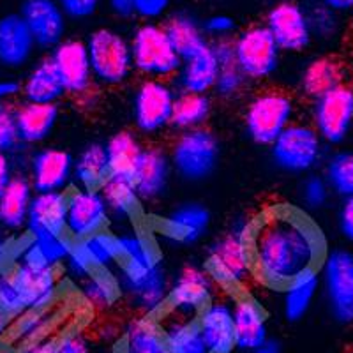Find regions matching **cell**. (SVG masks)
Masks as SVG:
<instances>
[{
    "mask_svg": "<svg viewBox=\"0 0 353 353\" xmlns=\"http://www.w3.org/2000/svg\"><path fill=\"white\" fill-rule=\"evenodd\" d=\"M108 8L121 20H129V18L134 17L132 0H108Z\"/></svg>",
    "mask_w": 353,
    "mask_h": 353,
    "instance_id": "cell-57",
    "label": "cell"
},
{
    "mask_svg": "<svg viewBox=\"0 0 353 353\" xmlns=\"http://www.w3.org/2000/svg\"><path fill=\"white\" fill-rule=\"evenodd\" d=\"M323 179L332 194L343 198L353 196V150H336L325 159Z\"/></svg>",
    "mask_w": 353,
    "mask_h": 353,
    "instance_id": "cell-41",
    "label": "cell"
},
{
    "mask_svg": "<svg viewBox=\"0 0 353 353\" xmlns=\"http://www.w3.org/2000/svg\"><path fill=\"white\" fill-rule=\"evenodd\" d=\"M20 353H57V341L50 337H43L32 345L23 346Z\"/></svg>",
    "mask_w": 353,
    "mask_h": 353,
    "instance_id": "cell-59",
    "label": "cell"
},
{
    "mask_svg": "<svg viewBox=\"0 0 353 353\" xmlns=\"http://www.w3.org/2000/svg\"><path fill=\"white\" fill-rule=\"evenodd\" d=\"M20 145L17 131V117L11 103H0V152L11 154Z\"/></svg>",
    "mask_w": 353,
    "mask_h": 353,
    "instance_id": "cell-49",
    "label": "cell"
},
{
    "mask_svg": "<svg viewBox=\"0 0 353 353\" xmlns=\"http://www.w3.org/2000/svg\"><path fill=\"white\" fill-rule=\"evenodd\" d=\"M337 230L345 241L353 244V196L341 200L337 209Z\"/></svg>",
    "mask_w": 353,
    "mask_h": 353,
    "instance_id": "cell-54",
    "label": "cell"
},
{
    "mask_svg": "<svg viewBox=\"0 0 353 353\" xmlns=\"http://www.w3.org/2000/svg\"><path fill=\"white\" fill-rule=\"evenodd\" d=\"M321 6H325L337 14L353 11V0H321Z\"/></svg>",
    "mask_w": 353,
    "mask_h": 353,
    "instance_id": "cell-60",
    "label": "cell"
},
{
    "mask_svg": "<svg viewBox=\"0 0 353 353\" xmlns=\"http://www.w3.org/2000/svg\"><path fill=\"white\" fill-rule=\"evenodd\" d=\"M217 71L219 65L214 55L212 44L209 43L203 50L182 61L181 69L176 72V85L181 92L209 94L216 85Z\"/></svg>",
    "mask_w": 353,
    "mask_h": 353,
    "instance_id": "cell-28",
    "label": "cell"
},
{
    "mask_svg": "<svg viewBox=\"0 0 353 353\" xmlns=\"http://www.w3.org/2000/svg\"><path fill=\"white\" fill-rule=\"evenodd\" d=\"M50 61L61 78L65 94L78 97L92 92L94 77L87 44L78 37H65L50 52Z\"/></svg>",
    "mask_w": 353,
    "mask_h": 353,
    "instance_id": "cell-16",
    "label": "cell"
},
{
    "mask_svg": "<svg viewBox=\"0 0 353 353\" xmlns=\"http://www.w3.org/2000/svg\"><path fill=\"white\" fill-rule=\"evenodd\" d=\"M253 353H283V345L279 339H274V337H267Z\"/></svg>",
    "mask_w": 353,
    "mask_h": 353,
    "instance_id": "cell-61",
    "label": "cell"
},
{
    "mask_svg": "<svg viewBox=\"0 0 353 353\" xmlns=\"http://www.w3.org/2000/svg\"><path fill=\"white\" fill-rule=\"evenodd\" d=\"M320 292L318 270H307L297 276L285 286L283 292V314L288 321H301L309 309L313 307Z\"/></svg>",
    "mask_w": 353,
    "mask_h": 353,
    "instance_id": "cell-34",
    "label": "cell"
},
{
    "mask_svg": "<svg viewBox=\"0 0 353 353\" xmlns=\"http://www.w3.org/2000/svg\"><path fill=\"white\" fill-rule=\"evenodd\" d=\"M21 94V83L14 78H0V103H11Z\"/></svg>",
    "mask_w": 353,
    "mask_h": 353,
    "instance_id": "cell-56",
    "label": "cell"
},
{
    "mask_svg": "<svg viewBox=\"0 0 353 353\" xmlns=\"http://www.w3.org/2000/svg\"><path fill=\"white\" fill-rule=\"evenodd\" d=\"M276 168L292 175H309L325 159V143L307 122H292L270 145Z\"/></svg>",
    "mask_w": 353,
    "mask_h": 353,
    "instance_id": "cell-8",
    "label": "cell"
},
{
    "mask_svg": "<svg viewBox=\"0 0 353 353\" xmlns=\"http://www.w3.org/2000/svg\"><path fill=\"white\" fill-rule=\"evenodd\" d=\"M117 241L121 248V263H154L159 261L156 248L149 237L132 228L117 232Z\"/></svg>",
    "mask_w": 353,
    "mask_h": 353,
    "instance_id": "cell-44",
    "label": "cell"
},
{
    "mask_svg": "<svg viewBox=\"0 0 353 353\" xmlns=\"http://www.w3.org/2000/svg\"><path fill=\"white\" fill-rule=\"evenodd\" d=\"M295 117V101L283 88H263L244 108L245 137L260 147H270Z\"/></svg>",
    "mask_w": 353,
    "mask_h": 353,
    "instance_id": "cell-3",
    "label": "cell"
},
{
    "mask_svg": "<svg viewBox=\"0 0 353 353\" xmlns=\"http://www.w3.org/2000/svg\"><path fill=\"white\" fill-rule=\"evenodd\" d=\"M32 196L34 189L28 176L14 173L8 188L0 194V228L6 232L23 230Z\"/></svg>",
    "mask_w": 353,
    "mask_h": 353,
    "instance_id": "cell-29",
    "label": "cell"
},
{
    "mask_svg": "<svg viewBox=\"0 0 353 353\" xmlns=\"http://www.w3.org/2000/svg\"><path fill=\"white\" fill-rule=\"evenodd\" d=\"M81 299L94 311H108L119 299V285L105 272H94L81 281Z\"/></svg>",
    "mask_w": 353,
    "mask_h": 353,
    "instance_id": "cell-42",
    "label": "cell"
},
{
    "mask_svg": "<svg viewBox=\"0 0 353 353\" xmlns=\"http://www.w3.org/2000/svg\"><path fill=\"white\" fill-rule=\"evenodd\" d=\"M345 68L336 57L318 55L309 59L299 72V90L307 99L316 101L337 85L345 83Z\"/></svg>",
    "mask_w": 353,
    "mask_h": 353,
    "instance_id": "cell-26",
    "label": "cell"
},
{
    "mask_svg": "<svg viewBox=\"0 0 353 353\" xmlns=\"http://www.w3.org/2000/svg\"><path fill=\"white\" fill-rule=\"evenodd\" d=\"M216 295V283L200 265H185L175 279L170 281L168 313L179 318L194 320Z\"/></svg>",
    "mask_w": 353,
    "mask_h": 353,
    "instance_id": "cell-14",
    "label": "cell"
},
{
    "mask_svg": "<svg viewBox=\"0 0 353 353\" xmlns=\"http://www.w3.org/2000/svg\"><path fill=\"white\" fill-rule=\"evenodd\" d=\"M64 267L68 276H71L72 279H77L80 283L96 272L92 261H90V258H88L87 251H85L80 241L71 245V251H69L68 258H65Z\"/></svg>",
    "mask_w": 353,
    "mask_h": 353,
    "instance_id": "cell-50",
    "label": "cell"
},
{
    "mask_svg": "<svg viewBox=\"0 0 353 353\" xmlns=\"http://www.w3.org/2000/svg\"><path fill=\"white\" fill-rule=\"evenodd\" d=\"M320 290L329 314L339 325H353V251L334 248L327 251L318 270Z\"/></svg>",
    "mask_w": 353,
    "mask_h": 353,
    "instance_id": "cell-9",
    "label": "cell"
},
{
    "mask_svg": "<svg viewBox=\"0 0 353 353\" xmlns=\"http://www.w3.org/2000/svg\"><path fill=\"white\" fill-rule=\"evenodd\" d=\"M108 179L110 165L105 143L92 141L74 157L72 181L78 182V188L99 189Z\"/></svg>",
    "mask_w": 353,
    "mask_h": 353,
    "instance_id": "cell-36",
    "label": "cell"
},
{
    "mask_svg": "<svg viewBox=\"0 0 353 353\" xmlns=\"http://www.w3.org/2000/svg\"><path fill=\"white\" fill-rule=\"evenodd\" d=\"M253 223L245 217L232 221L230 228L221 237H217L207 251V272L223 286H239L248 281L253 272L251 263V237Z\"/></svg>",
    "mask_w": 353,
    "mask_h": 353,
    "instance_id": "cell-2",
    "label": "cell"
},
{
    "mask_svg": "<svg viewBox=\"0 0 353 353\" xmlns=\"http://www.w3.org/2000/svg\"><path fill=\"white\" fill-rule=\"evenodd\" d=\"M210 210L200 201H184L176 205L161 223V232L175 244L191 245L203 239L210 228Z\"/></svg>",
    "mask_w": 353,
    "mask_h": 353,
    "instance_id": "cell-20",
    "label": "cell"
},
{
    "mask_svg": "<svg viewBox=\"0 0 353 353\" xmlns=\"http://www.w3.org/2000/svg\"><path fill=\"white\" fill-rule=\"evenodd\" d=\"M170 163L182 181L201 182L216 172L221 159V141L212 129L179 132L168 152Z\"/></svg>",
    "mask_w": 353,
    "mask_h": 353,
    "instance_id": "cell-5",
    "label": "cell"
},
{
    "mask_svg": "<svg viewBox=\"0 0 353 353\" xmlns=\"http://www.w3.org/2000/svg\"><path fill=\"white\" fill-rule=\"evenodd\" d=\"M94 81L106 87L122 85L132 72L129 37L117 28L101 27L85 39Z\"/></svg>",
    "mask_w": 353,
    "mask_h": 353,
    "instance_id": "cell-7",
    "label": "cell"
},
{
    "mask_svg": "<svg viewBox=\"0 0 353 353\" xmlns=\"http://www.w3.org/2000/svg\"><path fill=\"white\" fill-rule=\"evenodd\" d=\"M0 311L11 320L27 313L23 297L18 288L11 269H0Z\"/></svg>",
    "mask_w": 353,
    "mask_h": 353,
    "instance_id": "cell-47",
    "label": "cell"
},
{
    "mask_svg": "<svg viewBox=\"0 0 353 353\" xmlns=\"http://www.w3.org/2000/svg\"><path fill=\"white\" fill-rule=\"evenodd\" d=\"M18 14L27 25L37 48L53 50L65 39L68 18L55 0H23Z\"/></svg>",
    "mask_w": 353,
    "mask_h": 353,
    "instance_id": "cell-17",
    "label": "cell"
},
{
    "mask_svg": "<svg viewBox=\"0 0 353 353\" xmlns=\"http://www.w3.org/2000/svg\"><path fill=\"white\" fill-rule=\"evenodd\" d=\"M12 176H14V172H12L11 157H9V154L0 152V194L8 188Z\"/></svg>",
    "mask_w": 353,
    "mask_h": 353,
    "instance_id": "cell-58",
    "label": "cell"
},
{
    "mask_svg": "<svg viewBox=\"0 0 353 353\" xmlns=\"http://www.w3.org/2000/svg\"><path fill=\"white\" fill-rule=\"evenodd\" d=\"M108 207L110 219L117 223L129 221L140 209V196H138L134 184L125 176H110L108 181L99 188Z\"/></svg>",
    "mask_w": 353,
    "mask_h": 353,
    "instance_id": "cell-39",
    "label": "cell"
},
{
    "mask_svg": "<svg viewBox=\"0 0 353 353\" xmlns=\"http://www.w3.org/2000/svg\"><path fill=\"white\" fill-rule=\"evenodd\" d=\"M263 25L283 53H301L313 43L309 11L297 0H276Z\"/></svg>",
    "mask_w": 353,
    "mask_h": 353,
    "instance_id": "cell-13",
    "label": "cell"
},
{
    "mask_svg": "<svg viewBox=\"0 0 353 353\" xmlns=\"http://www.w3.org/2000/svg\"><path fill=\"white\" fill-rule=\"evenodd\" d=\"M332 198L329 184L320 173H309L301 184V203L305 210H321Z\"/></svg>",
    "mask_w": 353,
    "mask_h": 353,
    "instance_id": "cell-46",
    "label": "cell"
},
{
    "mask_svg": "<svg viewBox=\"0 0 353 353\" xmlns=\"http://www.w3.org/2000/svg\"><path fill=\"white\" fill-rule=\"evenodd\" d=\"M172 163L163 147H143L132 172V184L141 201H156L168 191Z\"/></svg>",
    "mask_w": 353,
    "mask_h": 353,
    "instance_id": "cell-19",
    "label": "cell"
},
{
    "mask_svg": "<svg viewBox=\"0 0 353 353\" xmlns=\"http://www.w3.org/2000/svg\"><path fill=\"white\" fill-rule=\"evenodd\" d=\"M52 313L50 309H44V311H27L21 316H18L17 320H12V339L18 343L20 346H28L32 343L43 339L46 329L52 325Z\"/></svg>",
    "mask_w": 353,
    "mask_h": 353,
    "instance_id": "cell-45",
    "label": "cell"
},
{
    "mask_svg": "<svg viewBox=\"0 0 353 353\" xmlns=\"http://www.w3.org/2000/svg\"><path fill=\"white\" fill-rule=\"evenodd\" d=\"M251 263L260 281L285 288L302 272L314 270L325 256V239L299 210L276 209L253 223Z\"/></svg>",
    "mask_w": 353,
    "mask_h": 353,
    "instance_id": "cell-1",
    "label": "cell"
},
{
    "mask_svg": "<svg viewBox=\"0 0 353 353\" xmlns=\"http://www.w3.org/2000/svg\"><path fill=\"white\" fill-rule=\"evenodd\" d=\"M233 329L237 348L253 353L269 337V318L263 305L251 297L239 299L233 304Z\"/></svg>",
    "mask_w": 353,
    "mask_h": 353,
    "instance_id": "cell-25",
    "label": "cell"
},
{
    "mask_svg": "<svg viewBox=\"0 0 353 353\" xmlns=\"http://www.w3.org/2000/svg\"><path fill=\"white\" fill-rule=\"evenodd\" d=\"M170 43L182 61L203 50L210 43L203 32L201 20L189 11L172 12L163 23Z\"/></svg>",
    "mask_w": 353,
    "mask_h": 353,
    "instance_id": "cell-30",
    "label": "cell"
},
{
    "mask_svg": "<svg viewBox=\"0 0 353 353\" xmlns=\"http://www.w3.org/2000/svg\"><path fill=\"white\" fill-rule=\"evenodd\" d=\"M159 327L170 353H209L196 320L165 313L163 320L159 321Z\"/></svg>",
    "mask_w": 353,
    "mask_h": 353,
    "instance_id": "cell-35",
    "label": "cell"
},
{
    "mask_svg": "<svg viewBox=\"0 0 353 353\" xmlns=\"http://www.w3.org/2000/svg\"><path fill=\"white\" fill-rule=\"evenodd\" d=\"M11 318H8L2 311H0V336H4V334L8 332L9 327H11Z\"/></svg>",
    "mask_w": 353,
    "mask_h": 353,
    "instance_id": "cell-62",
    "label": "cell"
},
{
    "mask_svg": "<svg viewBox=\"0 0 353 353\" xmlns=\"http://www.w3.org/2000/svg\"><path fill=\"white\" fill-rule=\"evenodd\" d=\"M210 44H212L214 55H216L217 65H219L214 92L221 99H233V97L241 96L248 85V78L239 68L232 39L210 41Z\"/></svg>",
    "mask_w": 353,
    "mask_h": 353,
    "instance_id": "cell-33",
    "label": "cell"
},
{
    "mask_svg": "<svg viewBox=\"0 0 353 353\" xmlns=\"http://www.w3.org/2000/svg\"><path fill=\"white\" fill-rule=\"evenodd\" d=\"M198 329L209 353H233L235 329H233V305L223 299H214L196 316Z\"/></svg>",
    "mask_w": 353,
    "mask_h": 353,
    "instance_id": "cell-21",
    "label": "cell"
},
{
    "mask_svg": "<svg viewBox=\"0 0 353 353\" xmlns=\"http://www.w3.org/2000/svg\"><path fill=\"white\" fill-rule=\"evenodd\" d=\"M80 242L96 270H110L121 265V248L115 233L103 230Z\"/></svg>",
    "mask_w": 353,
    "mask_h": 353,
    "instance_id": "cell-43",
    "label": "cell"
},
{
    "mask_svg": "<svg viewBox=\"0 0 353 353\" xmlns=\"http://www.w3.org/2000/svg\"><path fill=\"white\" fill-rule=\"evenodd\" d=\"M235 59L248 81L269 80L279 69L283 52L263 23L242 28L232 37Z\"/></svg>",
    "mask_w": 353,
    "mask_h": 353,
    "instance_id": "cell-10",
    "label": "cell"
},
{
    "mask_svg": "<svg viewBox=\"0 0 353 353\" xmlns=\"http://www.w3.org/2000/svg\"><path fill=\"white\" fill-rule=\"evenodd\" d=\"M134 17L145 21H157L170 9V0H132Z\"/></svg>",
    "mask_w": 353,
    "mask_h": 353,
    "instance_id": "cell-53",
    "label": "cell"
},
{
    "mask_svg": "<svg viewBox=\"0 0 353 353\" xmlns=\"http://www.w3.org/2000/svg\"><path fill=\"white\" fill-rule=\"evenodd\" d=\"M68 20L83 21L99 11L103 0H55Z\"/></svg>",
    "mask_w": 353,
    "mask_h": 353,
    "instance_id": "cell-52",
    "label": "cell"
},
{
    "mask_svg": "<svg viewBox=\"0 0 353 353\" xmlns=\"http://www.w3.org/2000/svg\"><path fill=\"white\" fill-rule=\"evenodd\" d=\"M0 353H14V352H12L11 348H2V346H0Z\"/></svg>",
    "mask_w": 353,
    "mask_h": 353,
    "instance_id": "cell-63",
    "label": "cell"
},
{
    "mask_svg": "<svg viewBox=\"0 0 353 353\" xmlns=\"http://www.w3.org/2000/svg\"><path fill=\"white\" fill-rule=\"evenodd\" d=\"M59 115L61 112L57 105H41V103L23 101L14 108L20 143L37 145L48 140L59 122Z\"/></svg>",
    "mask_w": 353,
    "mask_h": 353,
    "instance_id": "cell-27",
    "label": "cell"
},
{
    "mask_svg": "<svg viewBox=\"0 0 353 353\" xmlns=\"http://www.w3.org/2000/svg\"><path fill=\"white\" fill-rule=\"evenodd\" d=\"M175 90L165 80L141 81L132 94L131 117L134 128L141 134H157L170 128Z\"/></svg>",
    "mask_w": 353,
    "mask_h": 353,
    "instance_id": "cell-12",
    "label": "cell"
},
{
    "mask_svg": "<svg viewBox=\"0 0 353 353\" xmlns=\"http://www.w3.org/2000/svg\"><path fill=\"white\" fill-rule=\"evenodd\" d=\"M11 272L20 288L27 311L50 309L59 290V277L55 269H36V267L17 263Z\"/></svg>",
    "mask_w": 353,
    "mask_h": 353,
    "instance_id": "cell-24",
    "label": "cell"
},
{
    "mask_svg": "<svg viewBox=\"0 0 353 353\" xmlns=\"http://www.w3.org/2000/svg\"><path fill=\"white\" fill-rule=\"evenodd\" d=\"M124 353H170L163 339L159 321L138 316L124 330Z\"/></svg>",
    "mask_w": 353,
    "mask_h": 353,
    "instance_id": "cell-40",
    "label": "cell"
},
{
    "mask_svg": "<svg viewBox=\"0 0 353 353\" xmlns=\"http://www.w3.org/2000/svg\"><path fill=\"white\" fill-rule=\"evenodd\" d=\"M71 245L65 235L30 237L23 248L18 249L17 263L36 267V269H57L59 265H64Z\"/></svg>",
    "mask_w": 353,
    "mask_h": 353,
    "instance_id": "cell-31",
    "label": "cell"
},
{
    "mask_svg": "<svg viewBox=\"0 0 353 353\" xmlns=\"http://www.w3.org/2000/svg\"><path fill=\"white\" fill-rule=\"evenodd\" d=\"M311 125L325 145H341L353 129V87L337 85L325 96L313 101Z\"/></svg>",
    "mask_w": 353,
    "mask_h": 353,
    "instance_id": "cell-11",
    "label": "cell"
},
{
    "mask_svg": "<svg viewBox=\"0 0 353 353\" xmlns=\"http://www.w3.org/2000/svg\"><path fill=\"white\" fill-rule=\"evenodd\" d=\"M57 353H90V343L83 332H71L57 341Z\"/></svg>",
    "mask_w": 353,
    "mask_h": 353,
    "instance_id": "cell-55",
    "label": "cell"
},
{
    "mask_svg": "<svg viewBox=\"0 0 353 353\" xmlns=\"http://www.w3.org/2000/svg\"><path fill=\"white\" fill-rule=\"evenodd\" d=\"M117 285L129 305L141 313V316L157 314L168 302L170 279L159 261L121 263Z\"/></svg>",
    "mask_w": 353,
    "mask_h": 353,
    "instance_id": "cell-6",
    "label": "cell"
},
{
    "mask_svg": "<svg viewBox=\"0 0 353 353\" xmlns=\"http://www.w3.org/2000/svg\"><path fill=\"white\" fill-rule=\"evenodd\" d=\"M201 25H203V32L209 41L232 39L235 30H237L235 20L230 14H225V12L210 14L205 20H201Z\"/></svg>",
    "mask_w": 353,
    "mask_h": 353,
    "instance_id": "cell-51",
    "label": "cell"
},
{
    "mask_svg": "<svg viewBox=\"0 0 353 353\" xmlns=\"http://www.w3.org/2000/svg\"><path fill=\"white\" fill-rule=\"evenodd\" d=\"M21 94L25 101L41 105H57V101L64 97L65 90L50 57H43L28 69L21 81Z\"/></svg>",
    "mask_w": 353,
    "mask_h": 353,
    "instance_id": "cell-32",
    "label": "cell"
},
{
    "mask_svg": "<svg viewBox=\"0 0 353 353\" xmlns=\"http://www.w3.org/2000/svg\"><path fill=\"white\" fill-rule=\"evenodd\" d=\"M110 223L106 201L99 189L77 188L68 194L65 233L74 241H85L103 232Z\"/></svg>",
    "mask_w": 353,
    "mask_h": 353,
    "instance_id": "cell-15",
    "label": "cell"
},
{
    "mask_svg": "<svg viewBox=\"0 0 353 353\" xmlns=\"http://www.w3.org/2000/svg\"><path fill=\"white\" fill-rule=\"evenodd\" d=\"M212 113V101L209 94L179 92L173 101L170 125L179 132L205 128Z\"/></svg>",
    "mask_w": 353,
    "mask_h": 353,
    "instance_id": "cell-37",
    "label": "cell"
},
{
    "mask_svg": "<svg viewBox=\"0 0 353 353\" xmlns=\"http://www.w3.org/2000/svg\"><path fill=\"white\" fill-rule=\"evenodd\" d=\"M37 46L18 12L0 17V68L21 69L32 61Z\"/></svg>",
    "mask_w": 353,
    "mask_h": 353,
    "instance_id": "cell-22",
    "label": "cell"
},
{
    "mask_svg": "<svg viewBox=\"0 0 353 353\" xmlns=\"http://www.w3.org/2000/svg\"><path fill=\"white\" fill-rule=\"evenodd\" d=\"M110 165V176H125L132 181V172L138 163L143 145L132 131H119L105 143Z\"/></svg>",
    "mask_w": 353,
    "mask_h": 353,
    "instance_id": "cell-38",
    "label": "cell"
},
{
    "mask_svg": "<svg viewBox=\"0 0 353 353\" xmlns=\"http://www.w3.org/2000/svg\"><path fill=\"white\" fill-rule=\"evenodd\" d=\"M309 23H311V32H313V39H332L337 34L339 28V18L337 12L330 11L325 6H314L309 11Z\"/></svg>",
    "mask_w": 353,
    "mask_h": 353,
    "instance_id": "cell-48",
    "label": "cell"
},
{
    "mask_svg": "<svg viewBox=\"0 0 353 353\" xmlns=\"http://www.w3.org/2000/svg\"><path fill=\"white\" fill-rule=\"evenodd\" d=\"M131 44L132 68L152 80H166L176 77L182 59L170 43L163 23L143 21L132 30Z\"/></svg>",
    "mask_w": 353,
    "mask_h": 353,
    "instance_id": "cell-4",
    "label": "cell"
},
{
    "mask_svg": "<svg viewBox=\"0 0 353 353\" xmlns=\"http://www.w3.org/2000/svg\"><path fill=\"white\" fill-rule=\"evenodd\" d=\"M74 157L61 147L39 149L28 163V181L34 193L64 191L72 181Z\"/></svg>",
    "mask_w": 353,
    "mask_h": 353,
    "instance_id": "cell-18",
    "label": "cell"
},
{
    "mask_svg": "<svg viewBox=\"0 0 353 353\" xmlns=\"http://www.w3.org/2000/svg\"><path fill=\"white\" fill-rule=\"evenodd\" d=\"M65 207L68 194L64 191L34 193L25 225L28 235H65Z\"/></svg>",
    "mask_w": 353,
    "mask_h": 353,
    "instance_id": "cell-23",
    "label": "cell"
}]
</instances>
